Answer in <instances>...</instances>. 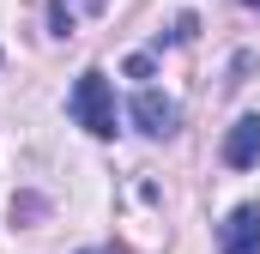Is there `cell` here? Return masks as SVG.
Here are the masks:
<instances>
[{
  "label": "cell",
  "instance_id": "6da1fadb",
  "mask_svg": "<svg viewBox=\"0 0 260 254\" xmlns=\"http://www.w3.org/2000/svg\"><path fill=\"white\" fill-rule=\"evenodd\" d=\"M67 109H73V121L85 127V133H97V139H109V133H115V91H109V79H103L97 67H91V73H79V85H73Z\"/></svg>",
  "mask_w": 260,
  "mask_h": 254
},
{
  "label": "cell",
  "instance_id": "7a4b0ae2",
  "mask_svg": "<svg viewBox=\"0 0 260 254\" xmlns=\"http://www.w3.org/2000/svg\"><path fill=\"white\" fill-rule=\"evenodd\" d=\"M218 254H260V206H236L218 224Z\"/></svg>",
  "mask_w": 260,
  "mask_h": 254
},
{
  "label": "cell",
  "instance_id": "3957f363",
  "mask_svg": "<svg viewBox=\"0 0 260 254\" xmlns=\"http://www.w3.org/2000/svg\"><path fill=\"white\" fill-rule=\"evenodd\" d=\"M133 121H139V133H151V139H170L176 121H182V109H176L164 91H139V97H133Z\"/></svg>",
  "mask_w": 260,
  "mask_h": 254
},
{
  "label": "cell",
  "instance_id": "277c9868",
  "mask_svg": "<svg viewBox=\"0 0 260 254\" xmlns=\"http://www.w3.org/2000/svg\"><path fill=\"white\" fill-rule=\"evenodd\" d=\"M224 164H230V170L260 164V115H242V121L224 133Z\"/></svg>",
  "mask_w": 260,
  "mask_h": 254
},
{
  "label": "cell",
  "instance_id": "5b68a950",
  "mask_svg": "<svg viewBox=\"0 0 260 254\" xmlns=\"http://www.w3.org/2000/svg\"><path fill=\"white\" fill-rule=\"evenodd\" d=\"M91 12H103V0H49V24H55V37L79 30V18H91Z\"/></svg>",
  "mask_w": 260,
  "mask_h": 254
},
{
  "label": "cell",
  "instance_id": "8992f818",
  "mask_svg": "<svg viewBox=\"0 0 260 254\" xmlns=\"http://www.w3.org/2000/svg\"><path fill=\"white\" fill-rule=\"evenodd\" d=\"M97 254H127V248H97Z\"/></svg>",
  "mask_w": 260,
  "mask_h": 254
},
{
  "label": "cell",
  "instance_id": "52a82bcc",
  "mask_svg": "<svg viewBox=\"0 0 260 254\" xmlns=\"http://www.w3.org/2000/svg\"><path fill=\"white\" fill-rule=\"evenodd\" d=\"M242 6H254V0H242Z\"/></svg>",
  "mask_w": 260,
  "mask_h": 254
}]
</instances>
